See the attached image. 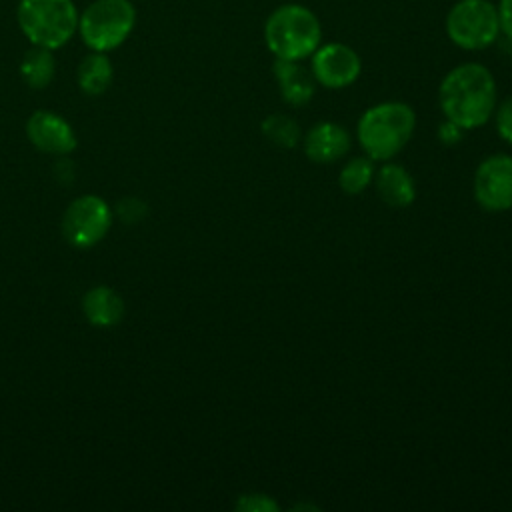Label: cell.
<instances>
[{
	"instance_id": "6da1fadb",
	"label": "cell",
	"mask_w": 512,
	"mask_h": 512,
	"mask_svg": "<svg viewBox=\"0 0 512 512\" xmlns=\"http://www.w3.org/2000/svg\"><path fill=\"white\" fill-rule=\"evenodd\" d=\"M438 102L446 120L464 130L478 128L496 108V80L484 64L464 62L442 78Z\"/></svg>"
},
{
	"instance_id": "7a4b0ae2",
	"label": "cell",
	"mask_w": 512,
	"mask_h": 512,
	"mask_svg": "<svg viewBox=\"0 0 512 512\" xmlns=\"http://www.w3.org/2000/svg\"><path fill=\"white\" fill-rule=\"evenodd\" d=\"M264 42L274 58L302 62L322 44V26L310 8L282 4L264 22Z\"/></svg>"
},
{
	"instance_id": "3957f363",
	"label": "cell",
	"mask_w": 512,
	"mask_h": 512,
	"mask_svg": "<svg viewBox=\"0 0 512 512\" xmlns=\"http://www.w3.org/2000/svg\"><path fill=\"white\" fill-rule=\"evenodd\" d=\"M416 114L406 102H380L358 120V142L372 160H390L412 138Z\"/></svg>"
},
{
	"instance_id": "277c9868",
	"label": "cell",
	"mask_w": 512,
	"mask_h": 512,
	"mask_svg": "<svg viewBox=\"0 0 512 512\" xmlns=\"http://www.w3.org/2000/svg\"><path fill=\"white\" fill-rule=\"evenodd\" d=\"M74 0H18L16 22L32 46L58 50L78 34Z\"/></svg>"
},
{
	"instance_id": "5b68a950",
	"label": "cell",
	"mask_w": 512,
	"mask_h": 512,
	"mask_svg": "<svg viewBox=\"0 0 512 512\" xmlns=\"http://www.w3.org/2000/svg\"><path fill=\"white\" fill-rule=\"evenodd\" d=\"M136 26V8L130 0H94L78 18V34L86 48L112 52L120 48Z\"/></svg>"
},
{
	"instance_id": "8992f818",
	"label": "cell",
	"mask_w": 512,
	"mask_h": 512,
	"mask_svg": "<svg viewBox=\"0 0 512 512\" xmlns=\"http://www.w3.org/2000/svg\"><path fill=\"white\" fill-rule=\"evenodd\" d=\"M446 34L462 50H484L500 36L498 8L490 0H458L446 14Z\"/></svg>"
},
{
	"instance_id": "52a82bcc",
	"label": "cell",
	"mask_w": 512,
	"mask_h": 512,
	"mask_svg": "<svg viewBox=\"0 0 512 512\" xmlns=\"http://www.w3.org/2000/svg\"><path fill=\"white\" fill-rule=\"evenodd\" d=\"M110 206L94 194H86L70 202L62 216V232L76 248H90L98 244L110 230Z\"/></svg>"
},
{
	"instance_id": "ba28073f",
	"label": "cell",
	"mask_w": 512,
	"mask_h": 512,
	"mask_svg": "<svg viewBox=\"0 0 512 512\" xmlns=\"http://www.w3.org/2000/svg\"><path fill=\"white\" fill-rule=\"evenodd\" d=\"M310 60V72L316 84L330 90H340L354 84L362 72L360 54L342 42L320 44Z\"/></svg>"
},
{
	"instance_id": "9c48e42d",
	"label": "cell",
	"mask_w": 512,
	"mask_h": 512,
	"mask_svg": "<svg viewBox=\"0 0 512 512\" xmlns=\"http://www.w3.org/2000/svg\"><path fill=\"white\" fill-rule=\"evenodd\" d=\"M474 198L488 212L512 208V156L494 154L480 162L474 174Z\"/></svg>"
},
{
	"instance_id": "30bf717a",
	"label": "cell",
	"mask_w": 512,
	"mask_h": 512,
	"mask_svg": "<svg viewBox=\"0 0 512 512\" xmlns=\"http://www.w3.org/2000/svg\"><path fill=\"white\" fill-rule=\"evenodd\" d=\"M26 136L38 150L50 154H68L78 144L72 126L50 110H36L28 118Z\"/></svg>"
},
{
	"instance_id": "8fae6325",
	"label": "cell",
	"mask_w": 512,
	"mask_h": 512,
	"mask_svg": "<svg viewBox=\"0 0 512 512\" xmlns=\"http://www.w3.org/2000/svg\"><path fill=\"white\" fill-rule=\"evenodd\" d=\"M350 148L348 132L336 122H318L304 136V152L316 164H330Z\"/></svg>"
},
{
	"instance_id": "7c38bea8",
	"label": "cell",
	"mask_w": 512,
	"mask_h": 512,
	"mask_svg": "<svg viewBox=\"0 0 512 512\" xmlns=\"http://www.w3.org/2000/svg\"><path fill=\"white\" fill-rule=\"evenodd\" d=\"M272 72L284 102H288L290 106H304L312 100L316 90V80L312 72L306 70L300 62L276 58Z\"/></svg>"
},
{
	"instance_id": "4fadbf2b",
	"label": "cell",
	"mask_w": 512,
	"mask_h": 512,
	"mask_svg": "<svg viewBox=\"0 0 512 512\" xmlns=\"http://www.w3.org/2000/svg\"><path fill=\"white\" fill-rule=\"evenodd\" d=\"M376 190L378 196L390 208H406L416 198V184L408 170L398 164H384L376 172Z\"/></svg>"
},
{
	"instance_id": "5bb4252c",
	"label": "cell",
	"mask_w": 512,
	"mask_h": 512,
	"mask_svg": "<svg viewBox=\"0 0 512 512\" xmlns=\"http://www.w3.org/2000/svg\"><path fill=\"white\" fill-rule=\"evenodd\" d=\"M82 310L90 324L108 328L122 320L126 306H124L122 296L116 290H112L108 286H96L84 294Z\"/></svg>"
},
{
	"instance_id": "9a60e30c",
	"label": "cell",
	"mask_w": 512,
	"mask_h": 512,
	"mask_svg": "<svg viewBox=\"0 0 512 512\" xmlns=\"http://www.w3.org/2000/svg\"><path fill=\"white\" fill-rule=\"evenodd\" d=\"M78 86L88 96H100L108 90L114 78V68L108 58V52H94L86 54L76 70Z\"/></svg>"
},
{
	"instance_id": "2e32d148",
	"label": "cell",
	"mask_w": 512,
	"mask_h": 512,
	"mask_svg": "<svg viewBox=\"0 0 512 512\" xmlns=\"http://www.w3.org/2000/svg\"><path fill=\"white\" fill-rule=\"evenodd\" d=\"M56 74V60L52 50L42 48V46H32L30 50L24 52L20 60V76L22 80L34 88H46Z\"/></svg>"
},
{
	"instance_id": "e0dca14e",
	"label": "cell",
	"mask_w": 512,
	"mask_h": 512,
	"mask_svg": "<svg viewBox=\"0 0 512 512\" xmlns=\"http://www.w3.org/2000/svg\"><path fill=\"white\" fill-rule=\"evenodd\" d=\"M372 178H374L372 158L358 156L344 164V168L340 170V176H338V186L342 192L356 196L370 186Z\"/></svg>"
},
{
	"instance_id": "ac0fdd59",
	"label": "cell",
	"mask_w": 512,
	"mask_h": 512,
	"mask_svg": "<svg viewBox=\"0 0 512 512\" xmlns=\"http://www.w3.org/2000/svg\"><path fill=\"white\" fill-rule=\"evenodd\" d=\"M262 134L278 148H294L300 142V126L286 114H270L262 122Z\"/></svg>"
},
{
	"instance_id": "d6986e66",
	"label": "cell",
	"mask_w": 512,
	"mask_h": 512,
	"mask_svg": "<svg viewBox=\"0 0 512 512\" xmlns=\"http://www.w3.org/2000/svg\"><path fill=\"white\" fill-rule=\"evenodd\" d=\"M236 510L242 512H274L278 504L266 494H242L236 502Z\"/></svg>"
},
{
	"instance_id": "ffe728a7",
	"label": "cell",
	"mask_w": 512,
	"mask_h": 512,
	"mask_svg": "<svg viewBox=\"0 0 512 512\" xmlns=\"http://www.w3.org/2000/svg\"><path fill=\"white\" fill-rule=\"evenodd\" d=\"M496 130L502 140L512 144V96H508L496 110Z\"/></svg>"
},
{
	"instance_id": "44dd1931",
	"label": "cell",
	"mask_w": 512,
	"mask_h": 512,
	"mask_svg": "<svg viewBox=\"0 0 512 512\" xmlns=\"http://www.w3.org/2000/svg\"><path fill=\"white\" fill-rule=\"evenodd\" d=\"M464 136V128H460L458 124L446 120L442 126H438V138L446 144V146H452V144H458Z\"/></svg>"
},
{
	"instance_id": "7402d4cb",
	"label": "cell",
	"mask_w": 512,
	"mask_h": 512,
	"mask_svg": "<svg viewBox=\"0 0 512 512\" xmlns=\"http://www.w3.org/2000/svg\"><path fill=\"white\" fill-rule=\"evenodd\" d=\"M498 20H500V32L512 40V0H500L498 2Z\"/></svg>"
}]
</instances>
